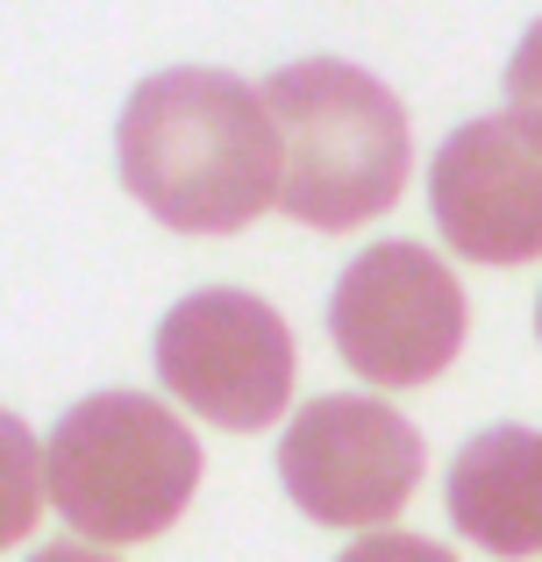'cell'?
Returning <instances> with one entry per match:
<instances>
[{
    "label": "cell",
    "instance_id": "obj_11",
    "mask_svg": "<svg viewBox=\"0 0 542 562\" xmlns=\"http://www.w3.org/2000/svg\"><path fill=\"white\" fill-rule=\"evenodd\" d=\"M335 562H457V555L429 535H364L357 549H343Z\"/></svg>",
    "mask_w": 542,
    "mask_h": 562
},
{
    "label": "cell",
    "instance_id": "obj_9",
    "mask_svg": "<svg viewBox=\"0 0 542 562\" xmlns=\"http://www.w3.org/2000/svg\"><path fill=\"white\" fill-rule=\"evenodd\" d=\"M43 498H51V484H43V441L0 406V549H14L36 527Z\"/></svg>",
    "mask_w": 542,
    "mask_h": 562
},
{
    "label": "cell",
    "instance_id": "obj_4",
    "mask_svg": "<svg viewBox=\"0 0 542 562\" xmlns=\"http://www.w3.org/2000/svg\"><path fill=\"white\" fill-rule=\"evenodd\" d=\"M472 306L435 249L372 243L329 292V342L364 384H429L457 363Z\"/></svg>",
    "mask_w": 542,
    "mask_h": 562
},
{
    "label": "cell",
    "instance_id": "obj_3",
    "mask_svg": "<svg viewBox=\"0 0 542 562\" xmlns=\"http://www.w3.org/2000/svg\"><path fill=\"white\" fill-rule=\"evenodd\" d=\"M51 506L86 541H151L200 492V441L151 392H93L43 441Z\"/></svg>",
    "mask_w": 542,
    "mask_h": 562
},
{
    "label": "cell",
    "instance_id": "obj_12",
    "mask_svg": "<svg viewBox=\"0 0 542 562\" xmlns=\"http://www.w3.org/2000/svg\"><path fill=\"white\" fill-rule=\"evenodd\" d=\"M29 562H114V555H100V549H79V541H57V549H43V555H29Z\"/></svg>",
    "mask_w": 542,
    "mask_h": 562
},
{
    "label": "cell",
    "instance_id": "obj_1",
    "mask_svg": "<svg viewBox=\"0 0 542 562\" xmlns=\"http://www.w3.org/2000/svg\"><path fill=\"white\" fill-rule=\"evenodd\" d=\"M114 165L136 206L179 235H236L278 200V122L265 86L214 65H172L129 93Z\"/></svg>",
    "mask_w": 542,
    "mask_h": 562
},
{
    "label": "cell",
    "instance_id": "obj_10",
    "mask_svg": "<svg viewBox=\"0 0 542 562\" xmlns=\"http://www.w3.org/2000/svg\"><path fill=\"white\" fill-rule=\"evenodd\" d=\"M507 114L542 136V22L515 43V57H507Z\"/></svg>",
    "mask_w": 542,
    "mask_h": 562
},
{
    "label": "cell",
    "instance_id": "obj_6",
    "mask_svg": "<svg viewBox=\"0 0 542 562\" xmlns=\"http://www.w3.org/2000/svg\"><path fill=\"white\" fill-rule=\"evenodd\" d=\"M421 427L386 398L329 392L307 398L278 441V484L314 527H378L421 484Z\"/></svg>",
    "mask_w": 542,
    "mask_h": 562
},
{
    "label": "cell",
    "instance_id": "obj_7",
    "mask_svg": "<svg viewBox=\"0 0 542 562\" xmlns=\"http://www.w3.org/2000/svg\"><path fill=\"white\" fill-rule=\"evenodd\" d=\"M435 228L472 263L542 257V136L515 114H478L429 165Z\"/></svg>",
    "mask_w": 542,
    "mask_h": 562
},
{
    "label": "cell",
    "instance_id": "obj_8",
    "mask_svg": "<svg viewBox=\"0 0 542 562\" xmlns=\"http://www.w3.org/2000/svg\"><path fill=\"white\" fill-rule=\"evenodd\" d=\"M450 520L486 555L521 562L542 555V435L529 427H486L450 463Z\"/></svg>",
    "mask_w": 542,
    "mask_h": 562
},
{
    "label": "cell",
    "instance_id": "obj_2",
    "mask_svg": "<svg viewBox=\"0 0 542 562\" xmlns=\"http://www.w3.org/2000/svg\"><path fill=\"white\" fill-rule=\"evenodd\" d=\"M278 122V206L321 235L392 214L407 192L414 136L392 86L343 57H300L265 79Z\"/></svg>",
    "mask_w": 542,
    "mask_h": 562
},
{
    "label": "cell",
    "instance_id": "obj_13",
    "mask_svg": "<svg viewBox=\"0 0 542 562\" xmlns=\"http://www.w3.org/2000/svg\"><path fill=\"white\" fill-rule=\"evenodd\" d=\"M535 328H542V300H535Z\"/></svg>",
    "mask_w": 542,
    "mask_h": 562
},
{
    "label": "cell",
    "instance_id": "obj_5",
    "mask_svg": "<svg viewBox=\"0 0 542 562\" xmlns=\"http://www.w3.org/2000/svg\"><path fill=\"white\" fill-rule=\"evenodd\" d=\"M292 363H300L292 328L257 292L208 285L157 321V378L172 384V398L236 435H257L286 413Z\"/></svg>",
    "mask_w": 542,
    "mask_h": 562
}]
</instances>
